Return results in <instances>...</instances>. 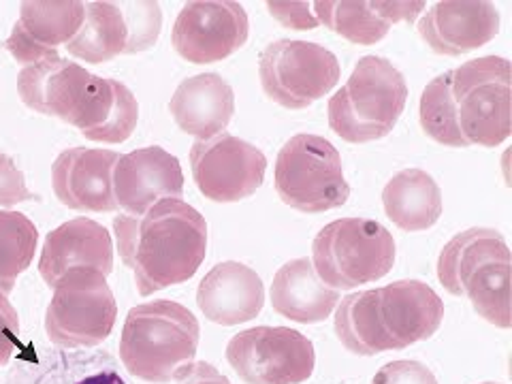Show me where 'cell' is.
Segmentation results:
<instances>
[{"label":"cell","instance_id":"cell-15","mask_svg":"<svg viewBox=\"0 0 512 384\" xmlns=\"http://www.w3.org/2000/svg\"><path fill=\"white\" fill-rule=\"evenodd\" d=\"M118 160L120 154L114 150H64L52 169L58 201L75 212H118L114 195V169Z\"/></svg>","mask_w":512,"mask_h":384},{"label":"cell","instance_id":"cell-5","mask_svg":"<svg viewBox=\"0 0 512 384\" xmlns=\"http://www.w3.org/2000/svg\"><path fill=\"white\" fill-rule=\"evenodd\" d=\"M448 293L468 297L487 323L510 329V250L495 229H468L448 242L438 259Z\"/></svg>","mask_w":512,"mask_h":384},{"label":"cell","instance_id":"cell-6","mask_svg":"<svg viewBox=\"0 0 512 384\" xmlns=\"http://www.w3.org/2000/svg\"><path fill=\"white\" fill-rule=\"evenodd\" d=\"M406 101L404 75L387 58L365 56L357 62L344 88L329 99V126L348 143L376 141L393 131Z\"/></svg>","mask_w":512,"mask_h":384},{"label":"cell","instance_id":"cell-33","mask_svg":"<svg viewBox=\"0 0 512 384\" xmlns=\"http://www.w3.org/2000/svg\"><path fill=\"white\" fill-rule=\"evenodd\" d=\"M178 384H231V380L227 376H222L214 365L199 361L188 367V370L178 378Z\"/></svg>","mask_w":512,"mask_h":384},{"label":"cell","instance_id":"cell-27","mask_svg":"<svg viewBox=\"0 0 512 384\" xmlns=\"http://www.w3.org/2000/svg\"><path fill=\"white\" fill-rule=\"evenodd\" d=\"M39 231L20 212H0V293L13 291L15 280L35 259Z\"/></svg>","mask_w":512,"mask_h":384},{"label":"cell","instance_id":"cell-12","mask_svg":"<svg viewBox=\"0 0 512 384\" xmlns=\"http://www.w3.org/2000/svg\"><path fill=\"white\" fill-rule=\"evenodd\" d=\"M190 169L197 188L216 203H237L263 186L267 158L252 143L220 133L190 148Z\"/></svg>","mask_w":512,"mask_h":384},{"label":"cell","instance_id":"cell-21","mask_svg":"<svg viewBox=\"0 0 512 384\" xmlns=\"http://www.w3.org/2000/svg\"><path fill=\"white\" fill-rule=\"evenodd\" d=\"M92 73L60 56L28 64L18 75V92L26 107L71 124Z\"/></svg>","mask_w":512,"mask_h":384},{"label":"cell","instance_id":"cell-13","mask_svg":"<svg viewBox=\"0 0 512 384\" xmlns=\"http://www.w3.org/2000/svg\"><path fill=\"white\" fill-rule=\"evenodd\" d=\"M248 13L231 0L188 3L175 20V52L192 64H212L233 56L248 41Z\"/></svg>","mask_w":512,"mask_h":384},{"label":"cell","instance_id":"cell-17","mask_svg":"<svg viewBox=\"0 0 512 384\" xmlns=\"http://www.w3.org/2000/svg\"><path fill=\"white\" fill-rule=\"evenodd\" d=\"M73 269H94L109 276L114 269V244L103 224L90 218H75L60 224L45 237L39 259V274L54 288Z\"/></svg>","mask_w":512,"mask_h":384},{"label":"cell","instance_id":"cell-25","mask_svg":"<svg viewBox=\"0 0 512 384\" xmlns=\"http://www.w3.org/2000/svg\"><path fill=\"white\" fill-rule=\"evenodd\" d=\"M384 214L408 233L434 227L442 216V190L423 169H404L395 173L382 190Z\"/></svg>","mask_w":512,"mask_h":384},{"label":"cell","instance_id":"cell-14","mask_svg":"<svg viewBox=\"0 0 512 384\" xmlns=\"http://www.w3.org/2000/svg\"><path fill=\"white\" fill-rule=\"evenodd\" d=\"M114 195L118 210L141 216L163 199L184 195L180 160L167 150L150 146L120 156L114 169Z\"/></svg>","mask_w":512,"mask_h":384},{"label":"cell","instance_id":"cell-10","mask_svg":"<svg viewBox=\"0 0 512 384\" xmlns=\"http://www.w3.org/2000/svg\"><path fill=\"white\" fill-rule=\"evenodd\" d=\"M261 86L286 109H306L340 82V62L323 45L280 39L269 43L259 62Z\"/></svg>","mask_w":512,"mask_h":384},{"label":"cell","instance_id":"cell-20","mask_svg":"<svg viewBox=\"0 0 512 384\" xmlns=\"http://www.w3.org/2000/svg\"><path fill=\"white\" fill-rule=\"evenodd\" d=\"M427 5L397 0H316L318 24L357 45H374L387 37L397 22L412 24Z\"/></svg>","mask_w":512,"mask_h":384},{"label":"cell","instance_id":"cell-11","mask_svg":"<svg viewBox=\"0 0 512 384\" xmlns=\"http://www.w3.org/2000/svg\"><path fill=\"white\" fill-rule=\"evenodd\" d=\"M227 361L246 384H301L314 372V344L288 327H254L237 333Z\"/></svg>","mask_w":512,"mask_h":384},{"label":"cell","instance_id":"cell-2","mask_svg":"<svg viewBox=\"0 0 512 384\" xmlns=\"http://www.w3.org/2000/svg\"><path fill=\"white\" fill-rule=\"evenodd\" d=\"M114 231L122 263L141 297L188 282L207 254V222L182 199H163L146 214H120Z\"/></svg>","mask_w":512,"mask_h":384},{"label":"cell","instance_id":"cell-19","mask_svg":"<svg viewBox=\"0 0 512 384\" xmlns=\"http://www.w3.org/2000/svg\"><path fill=\"white\" fill-rule=\"evenodd\" d=\"M265 288L254 269L244 263L227 261L216 265L207 274L197 291V306L222 327H235L248 323L263 310Z\"/></svg>","mask_w":512,"mask_h":384},{"label":"cell","instance_id":"cell-22","mask_svg":"<svg viewBox=\"0 0 512 384\" xmlns=\"http://www.w3.org/2000/svg\"><path fill=\"white\" fill-rule=\"evenodd\" d=\"M139 120L135 94L116 79L92 75L71 126L90 141L122 143L133 135Z\"/></svg>","mask_w":512,"mask_h":384},{"label":"cell","instance_id":"cell-7","mask_svg":"<svg viewBox=\"0 0 512 384\" xmlns=\"http://www.w3.org/2000/svg\"><path fill=\"white\" fill-rule=\"evenodd\" d=\"M393 235L370 218L329 222L312 244V265L318 278L335 291H350L376 282L395 265Z\"/></svg>","mask_w":512,"mask_h":384},{"label":"cell","instance_id":"cell-32","mask_svg":"<svg viewBox=\"0 0 512 384\" xmlns=\"http://www.w3.org/2000/svg\"><path fill=\"white\" fill-rule=\"evenodd\" d=\"M267 9L284 28L314 30L320 26L308 3H267Z\"/></svg>","mask_w":512,"mask_h":384},{"label":"cell","instance_id":"cell-4","mask_svg":"<svg viewBox=\"0 0 512 384\" xmlns=\"http://www.w3.org/2000/svg\"><path fill=\"white\" fill-rule=\"evenodd\" d=\"M201 327L182 303L160 299L133 308L124 320L120 359L128 374L150 382L178 380L195 361Z\"/></svg>","mask_w":512,"mask_h":384},{"label":"cell","instance_id":"cell-35","mask_svg":"<svg viewBox=\"0 0 512 384\" xmlns=\"http://www.w3.org/2000/svg\"><path fill=\"white\" fill-rule=\"evenodd\" d=\"M483 384H498V382H483Z\"/></svg>","mask_w":512,"mask_h":384},{"label":"cell","instance_id":"cell-3","mask_svg":"<svg viewBox=\"0 0 512 384\" xmlns=\"http://www.w3.org/2000/svg\"><path fill=\"white\" fill-rule=\"evenodd\" d=\"M444 318V303L419 280H399L342 299L335 333L352 355L374 357L429 340Z\"/></svg>","mask_w":512,"mask_h":384},{"label":"cell","instance_id":"cell-24","mask_svg":"<svg viewBox=\"0 0 512 384\" xmlns=\"http://www.w3.org/2000/svg\"><path fill=\"white\" fill-rule=\"evenodd\" d=\"M340 301V291L318 278L310 259L288 261L271 282V306L301 325L323 323Z\"/></svg>","mask_w":512,"mask_h":384},{"label":"cell","instance_id":"cell-8","mask_svg":"<svg viewBox=\"0 0 512 384\" xmlns=\"http://www.w3.org/2000/svg\"><path fill=\"white\" fill-rule=\"evenodd\" d=\"M278 197L297 212L323 214L342 207L350 197L342 156L331 141L318 135L288 139L276 160Z\"/></svg>","mask_w":512,"mask_h":384},{"label":"cell","instance_id":"cell-9","mask_svg":"<svg viewBox=\"0 0 512 384\" xmlns=\"http://www.w3.org/2000/svg\"><path fill=\"white\" fill-rule=\"evenodd\" d=\"M118 306L107 276L94 269H73L54 286L47 306V338L64 348H90L114 331Z\"/></svg>","mask_w":512,"mask_h":384},{"label":"cell","instance_id":"cell-34","mask_svg":"<svg viewBox=\"0 0 512 384\" xmlns=\"http://www.w3.org/2000/svg\"><path fill=\"white\" fill-rule=\"evenodd\" d=\"M77 384H126L116 372H103V374H94Z\"/></svg>","mask_w":512,"mask_h":384},{"label":"cell","instance_id":"cell-16","mask_svg":"<svg viewBox=\"0 0 512 384\" xmlns=\"http://www.w3.org/2000/svg\"><path fill=\"white\" fill-rule=\"evenodd\" d=\"M500 32V11L485 0H444L419 22V35L440 56H463Z\"/></svg>","mask_w":512,"mask_h":384},{"label":"cell","instance_id":"cell-31","mask_svg":"<svg viewBox=\"0 0 512 384\" xmlns=\"http://www.w3.org/2000/svg\"><path fill=\"white\" fill-rule=\"evenodd\" d=\"M20 344V318L7 295L0 293V365H7Z\"/></svg>","mask_w":512,"mask_h":384},{"label":"cell","instance_id":"cell-28","mask_svg":"<svg viewBox=\"0 0 512 384\" xmlns=\"http://www.w3.org/2000/svg\"><path fill=\"white\" fill-rule=\"evenodd\" d=\"M124 22L128 28L126 54L146 52L158 41L163 13L158 3H120Z\"/></svg>","mask_w":512,"mask_h":384},{"label":"cell","instance_id":"cell-1","mask_svg":"<svg viewBox=\"0 0 512 384\" xmlns=\"http://www.w3.org/2000/svg\"><path fill=\"white\" fill-rule=\"evenodd\" d=\"M421 128L446 148H495L510 137V62L483 56L431 79L421 94Z\"/></svg>","mask_w":512,"mask_h":384},{"label":"cell","instance_id":"cell-30","mask_svg":"<svg viewBox=\"0 0 512 384\" xmlns=\"http://www.w3.org/2000/svg\"><path fill=\"white\" fill-rule=\"evenodd\" d=\"M372 384H438L434 372L419 361H393L380 367Z\"/></svg>","mask_w":512,"mask_h":384},{"label":"cell","instance_id":"cell-18","mask_svg":"<svg viewBox=\"0 0 512 384\" xmlns=\"http://www.w3.org/2000/svg\"><path fill=\"white\" fill-rule=\"evenodd\" d=\"M86 18V5L77 0L62 3H24L20 20L7 39V52L22 64H35L58 56V45L75 39Z\"/></svg>","mask_w":512,"mask_h":384},{"label":"cell","instance_id":"cell-29","mask_svg":"<svg viewBox=\"0 0 512 384\" xmlns=\"http://www.w3.org/2000/svg\"><path fill=\"white\" fill-rule=\"evenodd\" d=\"M32 199L37 195L28 190L24 173L7 154H0V207H13Z\"/></svg>","mask_w":512,"mask_h":384},{"label":"cell","instance_id":"cell-26","mask_svg":"<svg viewBox=\"0 0 512 384\" xmlns=\"http://www.w3.org/2000/svg\"><path fill=\"white\" fill-rule=\"evenodd\" d=\"M128 45V28L120 3H88L86 18L82 28L67 50L71 56L86 60L90 64H101L114 60L120 54H126Z\"/></svg>","mask_w":512,"mask_h":384},{"label":"cell","instance_id":"cell-23","mask_svg":"<svg viewBox=\"0 0 512 384\" xmlns=\"http://www.w3.org/2000/svg\"><path fill=\"white\" fill-rule=\"evenodd\" d=\"M169 111L182 133L207 141L229 126L235 111V94L218 73H199L178 86L171 96Z\"/></svg>","mask_w":512,"mask_h":384}]
</instances>
